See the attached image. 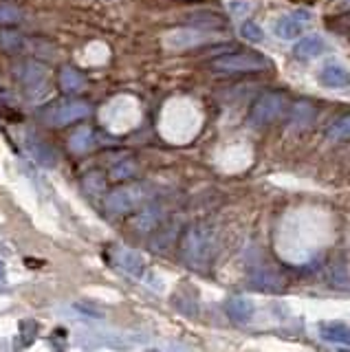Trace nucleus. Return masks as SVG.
Masks as SVG:
<instances>
[{
  "label": "nucleus",
  "mask_w": 350,
  "mask_h": 352,
  "mask_svg": "<svg viewBox=\"0 0 350 352\" xmlns=\"http://www.w3.org/2000/svg\"><path fill=\"white\" fill-rule=\"evenodd\" d=\"M89 115H91V104L86 99H78V97L56 99V102L47 104L40 110V119L51 128L71 126L75 121L86 119Z\"/></svg>",
  "instance_id": "obj_2"
},
{
  "label": "nucleus",
  "mask_w": 350,
  "mask_h": 352,
  "mask_svg": "<svg viewBox=\"0 0 350 352\" xmlns=\"http://www.w3.org/2000/svg\"><path fill=\"white\" fill-rule=\"evenodd\" d=\"M16 80L25 88L29 97H36L47 93L49 88V71L45 64L34 62V60H23L16 66Z\"/></svg>",
  "instance_id": "obj_5"
},
{
  "label": "nucleus",
  "mask_w": 350,
  "mask_h": 352,
  "mask_svg": "<svg viewBox=\"0 0 350 352\" xmlns=\"http://www.w3.org/2000/svg\"><path fill=\"white\" fill-rule=\"evenodd\" d=\"M0 42H3V47L5 49H16V47H20L23 44V38L20 36H14V33H7V31H3V38H0Z\"/></svg>",
  "instance_id": "obj_23"
},
{
  "label": "nucleus",
  "mask_w": 350,
  "mask_h": 352,
  "mask_svg": "<svg viewBox=\"0 0 350 352\" xmlns=\"http://www.w3.org/2000/svg\"><path fill=\"white\" fill-rule=\"evenodd\" d=\"M115 262H117L119 269H122L124 273H128V275H133V278H139V275L144 273V260H141L139 253L130 251V249L117 251Z\"/></svg>",
  "instance_id": "obj_13"
},
{
  "label": "nucleus",
  "mask_w": 350,
  "mask_h": 352,
  "mask_svg": "<svg viewBox=\"0 0 350 352\" xmlns=\"http://www.w3.org/2000/svg\"><path fill=\"white\" fill-rule=\"evenodd\" d=\"M190 25L203 29H223L225 18L221 14H216V11H199V14L190 16Z\"/></svg>",
  "instance_id": "obj_17"
},
{
  "label": "nucleus",
  "mask_w": 350,
  "mask_h": 352,
  "mask_svg": "<svg viewBox=\"0 0 350 352\" xmlns=\"http://www.w3.org/2000/svg\"><path fill=\"white\" fill-rule=\"evenodd\" d=\"M317 333L326 341L350 346V326H346L344 322H322V324H317Z\"/></svg>",
  "instance_id": "obj_11"
},
{
  "label": "nucleus",
  "mask_w": 350,
  "mask_h": 352,
  "mask_svg": "<svg viewBox=\"0 0 350 352\" xmlns=\"http://www.w3.org/2000/svg\"><path fill=\"white\" fill-rule=\"evenodd\" d=\"M269 66V60L258 51H238L218 58L210 64V69L218 75H240V73H254Z\"/></svg>",
  "instance_id": "obj_3"
},
{
  "label": "nucleus",
  "mask_w": 350,
  "mask_h": 352,
  "mask_svg": "<svg viewBox=\"0 0 350 352\" xmlns=\"http://www.w3.org/2000/svg\"><path fill=\"white\" fill-rule=\"evenodd\" d=\"M348 22H350V20H348Z\"/></svg>",
  "instance_id": "obj_26"
},
{
  "label": "nucleus",
  "mask_w": 350,
  "mask_h": 352,
  "mask_svg": "<svg viewBox=\"0 0 350 352\" xmlns=\"http://www.w3.org/2000/svg\"><path fill=\"white\" fill-rule=\"evenodd\" d=\"M309 20H311V14L306 9L291 11V14H284L273 22V33L282 40L300 38L306 29V25H309Z\"/></svg>",
  "instance_id": "obj_7"
},
{
  "label": "nucleus",
  "mask_w": 350,
  "mask_h": 352,
  "mask_svg": "<svg viewBox=\"0 0 350 352\" xmlns=\"http://www.w3.org/2000/svg\"><path fill=\"white\" fill-rule=\"evenodd\" d=\"M348 137H350V113L339 117L331 126V130H328V139H333V141H344Z\"/></svg>",
  "instance_id": "obj_21"
},
{
  "label": "nucleus",
  "mask_w": 350,
  "mask_h": 352,
  "mask_svg": "<svg viewBox=\"0 0 350 352\" xmlns=\"http://www.w3.org/2000/svg\"><path fill=\"white\" fill-rule=\"evenodd\" d=\"M216 253V238L210 227L201 223L190 225L181 238V258L194 271H205Z\"/></svg>",
  "instance_id": "obj_1"
},
{
  "label": "nucleus",
  "mask_w": 350,
  "mask_h": 352,
  "mask_svg": "<svg viewBox=\"0 0 350 352\" xmlns=\"http://www.w3.org/2000/svg\"><path fill=\"white\" fill-rule=\"evenodd\" d=\"M95 141H97V137H95L93 128L82 126V128H78V130H75L73 135H71V139H69V148H71L73 154H86V152H91V150L95 148Z\"/></svg>",
  "instance_id": "obj_12"
},
{
  "label": "nucleus",
  "mask_w": 350,
  "mask_h": 352,
  "mask_svg": "<svg viewBox=\"0 0 350 352\" xmlns=\"http://www.w3.org/2000/svg\"><path fill=\"white\" fill-rule=\"evenodd\" d=\"M313 115H315L313 104H309V102H300L298 106L293 108L291 124H293V126H298V128H304V126H309L311 121H313Z\"/></svg>",
  "instance_id": "obj_19"
},
{
  "label": "nucleus",
  "mask_w": 350,
  "mask_h": 352,
  "mask_svg": "<svg viewBox=\"0 0 350 352\" xmlns=\"http://www.w3.org/2000/svg\"><path fill=\"white\" fill-rule=\"evenodd\" d=\"M23 22V9L14 0H0V27H14Z\"/></svg>",
  "instance_id": "obj_16"
},
{
  "label": "nucleus",
  "mask_w": 350,
  "mask_h": 352,
  "mask_svg": "<svg viewBox=\"0 0 350 352\" xmlns=\"http://www.w3.org/2000/svg\"><path fill=\"white\" fill-rule=\"evenodd\" d=\"M82 187L89 196H100L106 190V179L102 172H89L82 179Z\"/></svg>",
  "instance_id": "obj_18"
},
{
  "label": "nucleus",
  "mask_w": 350,
  "mask_h": 352,
  "mask_svg": "<svg viewBox=\"0 0 350 352\" xmlns=\"http://www.w3.org/2000/svg\"><path fill=\"white\" fill-rule=\"evenodd\" d=\"M27 148L31 152V157H34L42 168H56L58 165V152L53 150V146L47 139H42L36 132H29L27 135Z\"/></svg>",
  "instance_id": "obj_8"
},
{
  "label": "nucleus",
  "mask_w": 350,
  "mask_h": 352,
  "mask_svg": "<svg viewBox=\"0 0 350 352\" xmlns=\"http://www.w3.org/2000/svg\"><path fill=\"white\" fill-rule=\"evenodd\" d=\"M58 84L64 93H78L86 86V80L78 69H73V66H64L58 75Z\"/></svg>",
  "instance_id": "obj_15"
},
{
  "label": "nucleus",
  "mask_w": 350,
  "mask_h": 352,
  "mask_svg": "<svg viewBox=\"0 0 350 352\" xmlns=\"http://www.w3.org/2000/svg\"><path fill=\"white\" fill-rule=\"evenodd\" d=\"M240 36L249 42H262L265 40V31H262L254 20H245L243 27H240Z\"/></svg>",
  "instance_id": "obj_22"
},
{
  "label": "nucleus",
  "mask_w": 350,
  "mask_h": 352,
  "mask_svg": "<svg viewBox=\"0 0 350 352\" xmlns=\"http://www.w3.org/2000/svg\"><path fill=\"white\" fill-rule=\"evenodd\" d=\"M317 82L324 88H346L350 86V71L342 64H324L320 73H317Z\"/></svg>",
  "instance_id": "obj_9"
},
{
  "label": "nucleus",
  "mask_w": 350,
  "mask_h": 352,
  "mask_svg": "<svg viewBox=\"0 0 350 352\" xmlns=\"http://www.w3.org/2000/svg\"><path fill=\"white\" fill-rule=\"evenodd\" d=\"M137 174V163L135 161H119L111 168V179L113 181H126V179H133Z\"/></svg>",
  "instance_id": "obj_20"
},
{
  "label": "nucleus",
  "mask_w": 350,
  "mask_h": 352,
  "mask_svg": "<svg viewBox=\"0 0 350 352\" xmlns=\"http://www.w3.org/2000/svg\"><path fill=\"white\" fill-rule=\"evenodd\" d=\"M146 201V187L144 185H124L117 187L106 196L104 209L108 216H124L137 209Z\"/></svg>",
  "instance_id": "obj_4"
},
{
  "label": "nucleus",
  "mask_w": 350,
  "mask_h": 352,
  "mask_svg": "<svg viewBox=\"0 0 350 352\" xmlns=\"http://www.w3.org/2000/svg\"><path fill=\"white\" fill-rule=\"evenodd\" d=\"M0 278H3V262H0Z\"/></svg>",
  "instance_id": "obj_25"
},
{
  "label": "nucleus",
  "mask_w": 350,
  "mask_h": 352,
  "mask_svg": "<svg viewBox=\"0 0 350 352\" xmlns=\"http://www.w3.org/2000/svg\"><path fill=\"white\" fill-rule=\"evenodd\" d=\"M282 104H284V97L280 93L260 95L249 110V124L254 128H262V126L271 124V121L280 115Z\"/></svg>",
  "instance_id": "obj_6"
},
{
  "label": "nucleus",
  "mask_w": 350,
  "mask_h": 352,
  "mask_svg": "<svg viewBox=\"0 0 350 352\" xmlns=\"http://www.w3.org/2000/svg\"><path fill=\"white\" fill-rule=\"evenodd\" d=\"M337 9H350V0H337Z\"/></svg>",
  "instance_id": "obj_24"
},
{
  "label": "nucleus",
  "mask_w": 350,
  "mask_h": 352,
  "mask_svg": "<svg viewBox=\"0 0 350 352\" xmlns=\"http://www.w3.org/2000/svg\"><path fill=\"white\" fill-rule=\"evenodd\" d=\"M227 315L234 319V322H249L254 317V304H251L247 297H229L225 304Z\"/></svg>",
  "instance_id": "obj_14"
},
{
  "label": "nucleus",
  "mask_w": 350,
  "mask_h": 352,
  "mask_svg": "<svg viewBox=\"0 0 350 352\" xmlns=\"http://www.w3.org/2000/svg\"><path fill=\"white\" fill-rule=\"evenodd\" d=\"M326 49V42L322 40V36H317V33H313V36H306L302 40L295 42V47H293V58L295 60H313L317 58V55H322Z\"/></svg>",
  "instance_id": "obj_10"
}]
</instances>
